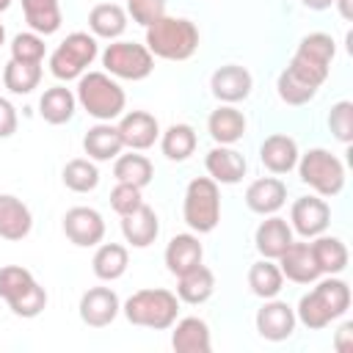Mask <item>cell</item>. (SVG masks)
Instances as JSON below:
<instances>
[{
	"label": "cell",
	"mask_w": 353,
	"mask_h": 353,
	"mask_svg": "<svg viewBox=\"0 0 353 353\" xmlns=\"http://www.w3.org/2000/svg\"><path fill=\"white\" fill-rule=\"evenodd\" d=\"M121 312H124V317H127L132 325L165 331V328H171V325L176 323L179 298H176V292L163 290V287L138 290V292H132V295L124 301Z\"/></svg>",
	"instance_id": "cell-4"
},
{
	"label": "cell",
	"mask_w": 353,
	"mask_h": 353,
	"mask_svg": "<svg viewBox=\"0 0 353 353\" xmlns=\"http://www.w3.org/2000/svg\"><path fill=\"white\" fill-rule=\"evenodd\" d=\"M248 287H251V292L256 298L268 301V298H276L281 292L284 276H281V270H279V265L273 259H259L248 270Z\"/></svg>",
	"instance_id": "cell-34"
},
{
	"label": "cell",
	"mask_w": 353,
	"mask_h": 353,
	"mask_svg": "<svg viewBox=\"0 0 353 353\" xmlns=\"http://www.w3.org/2000/svg\"><path fill=\"white\" fill-rule=\"evenodd\" d=\"M33 229V215L28 204L11 193H0V237L3 240H25Z\"/></svg>",
	"instance_id": "cell-21"
},
{
	"label": "cell",
	"mask_w": 353,
	"mask_h": 353,
	"mask_svg": "<svg viewBox=\"0 0 353 353\" xmlns=\"http://www.w3.org/2000/svg\"><path fill=\"white\" fill-rule=\"evenodd\" d=\"M74 110H77V97H74L72 88H66V85H52V88H47V91L41 94V99H39V116H41L47 124H55V127L72 121Z\"/></svg>",
	"instance_id": "cell-28"
},
{
	"label": "cell",
	"mask_w": 353,
	"mask_h": 353,
	"mask_svg": "<svg viewBox=\"0 0 353 353\" xmlns=\"http://www.w3.org/2000/svg\"><path fill=\"white\" fill-rule=\"evenodd\" d=\"M298 143L284 132H273L259 146V160L270 174H290L298 163Z\"/></svg>",
	"instance_id": "cell-19"
},
{
	"label": "cell",
	"mask_w": 353,
	"mask_h": 353,
	"mask_svg": "<svg viewBox=\"0 0 353 353\" xmlns=\"http://www.w3.org/2000/svg\"><path fill=\"white\" fill-rule=\"evenodd\" d=\"M182 218L199 234H207L218 226V221H221V190H218L215 179L196 176V179L188 182L185 201H182Z\"/></svg>",
	"instance_id": "cell-7"
},
{
	"label": "cell",
	"mask_w": 353,
	"mask_h": 353,
	"mask_svg": "<svg viewBox=\"0 0 353 353\" xmlns=\"http://www.w3.org/2000/svg\"><path fill=\"white\" fill-rule=\"evenodd\" d=\"M80 320L91 328H105L110 325L119 312H121V301L110 287H91L80 295Z\"/></svg>",
	"instance_id": "cell-13"
},
{
	"label": "cell",
	"mask_w": 353,
	"mask_h": 353,
	"mask_svg": "<svg viewBox=\"0 0 353 353\" xmlns=\"http://www.w3.org/2000/svg\"><path fill=\"white\" fill-rule=\"evenodd\" d=\"M146 50L163 61H188L199 50V28L185 17H160L146 28Z\"/></svg>",
	"instance_id": "cell-2"
},
{
	"label": "cell",
	"mask_w": 353,
	"mask_h": 353,
	"mask_svg": "<svg viewBox=\"0 0 353 353\" xmlns=\"http://www.w3.org/2000/svg\"><path fill=\"white\" fill-rule=\"evenodd\" d=\"M210 88H212V97L215 99H221L223 105H234V102L248 99V94L254 88V80H251V72L245 66L223 63V66H218L212 72Z\"/></svg>",
	"instance_id": "cell-14"
},
{
	"label": "cell",
	"mask_w": 353,
	"mask_h": 353,
	"mask_svg": "<svg viewBox=\"0 0 353 353\" xmlns=\"http://www.w3.org/2000/svg\"><path fill=\"white\" fill-rule=\"evenodd\" d=\"M127 265H130V254L121 243H102L91 259V268H94V276L102 279V281H116L127 273Z\"/></svg>",
	"instance_id": "cell-32"
},
{
	"label": "cell",
	"mask_w": 353,
	"mask_h": 353,
	"mask_svg": "<svg viewBox=\"0 0 353 353\" xmlns=\"http://www.w3.org/2000/svg\"><path fill=\"white\" fill-rule=\"evenodd\" d=\"M287 201V185L279 176H262L254 179L245 188V207L256 215H273Z\"/></svg>",
	"instance_id": "cell-18"
},
{
	"label": "cell",
	"mask_w": 353,
	"mask_h": 353,
	"mask_svg": "<svg viewBox=\"0 0 353 353\" xmlns=\"http://www.w3.org/2000/svg\"><path fill=\"white\" fill-rule=\"evenodd\" d=\"M11 61L19 63H41L44 61V36L28 30V33H17L11 39Z\"/></svg>",
	"instance_id": "cell-40"
},
{
	"label": "cell",
	"mask_w": 353,
	"mask_h": 353,
	"mask_svg": "<svg viewBox=\"0 0 353 353\" xmlns=\"http://www.w3.org/2000/svg\"><path fill=\"white\" fill-rule=\"evenodd\" d=\"M309 11H325V8H331L334 6V0H301Z\"/></svg>",
	"instance_id": "cell-47"
},
{
	"label": "cell",
	"mask_w": 353,
	"mask_h": 353,
	"mask_svg": "<svg viewBox=\"0 0 353 353\" xmlns=\"http://www.w3.org/2000/svg\"><path fill=\"white\" fill-rule=\"evenodd\" d=\"M328 130L339 143H350L353 141V102L342 99L336 105H331L328 113Z\"/></svg>",
	"instance_id": "cell-41"
},
{
	"label": "cell",
	"mask_w": 353,
	"mask_h": 353,
	"mask_svg": "<svg viewBox=\"0 0 353 353\" xmlns=\"http://www.w3.org/2000/svg\"><path fill=\"white\" fill-rule=\"evenodd\" d=\"M347 309H350V287H347V281H342L336 276H328V279L317 281V287L312 292L301 295L295 317L306 328L320 331V328L331 325L336 317H342Z\"/></svg>",
	"instance_id": "cell-1"
},
{
	"label": "cell",
	"mask_w": 353,
	"mask_h": 353,
	"mask_svg": "<svg viewBox=\"0 0 353 353\" xmlns=\"http://www.w3.org/2000/svg\"><path fill=\"white\" fill-rule=\"evenodd\" d=\"M17 124H19L17 108L6 97H0V138H11L17 132Z\"/></svg>",
	"instance_id": "cell-44"
},
{
	"label": "cell",
	"mask_w": 353,
	"mask_h": 353,
	"mask_svg": "<svg viewBox=\"0 0 353 353\" xmlns=\"http://www.w3.org/2000/svg\"><path fill=\"white\" fill-rule=\"evenodd\" d=\"M276 91H279L281 102H287V105H306V102H312L314 94H317L314 85H309L306 80H301V77L292 74L290 69H284V72L279 74V80H276Z\"/></svg>",
	"instance_id": "cell-39"
},
{
	"label": "cell",
	"mask_w": 353,
	"mask_h": 353,
	"mask_svg": "<svg viewBox=\"0 0 353 353\" xmlns=\"http://www.w3.org/2000/svg\"><path fill=\"white\" fill-rule=\"evenodd\" d=\"M334 345H336V350H350L353 347V323H342V328L336 331Z\"/></svg>",
	"instance_id": "cell-45"
},
{
	"label": "cell",
	"mask_w": 353,
	"mask_h": 353,
	"mask_svg": "<svg viewBox=\"0 0 353 353\" xmlns=\"http://www.w3.org/2000/svg\"><path fill=\"white\" fill-rule=\"evenodd\" d=\"M141 204H143V196H141V188H135V185L116 182V188L110 190V207H113L119 215H130V212H135Z\"/></svg>",
	"instance_id": "cell-42"
},
{
	"label": "cell",
	"mask_w": 353,
	"mask_h": 353,
	"mask_svg": "<svg viewBox=\"0 0 353 353\" xmlns=\"http://www.w3.org/2000/svg\"><path fill=\"white\" fill-rule=\"evenodd\" d=\"M276 262H279L281 276L295 281V284H312V281L320 279V268H317V262L312 256V245L309 243H295L292 240Z\"/></svg>",
	"instance_id": "cell-16"
},
{
	"label": "cell",
	"mask_w": 353,
	"mask_h": 353,
	"mask_svg": "<svg viewBox=\"0 0 353 353\" xmlns=\"http://www.w3.org/2000/svg\"><path fill=\"white\" fill-rule=\"evenodd\" d=\"M171 347L176 353H210V325L201 317H182L179 323H174Z\"/></svg>",
	"instance_id": "cell-26"
},
{
	"label": "cell",
	"mask_w": 353,
	"mask_h": 353,
	"mask_svg": "<svg viewBox=\"0 0 353 353\" xmlns=\"http://www.w3.org/2000/svg\"><path fill=\"white\" fill-rule=\"evenodd\" d=\"M204 168H207L210 179H215V182H221V185H237V182L245 176L248 163H245V157H243L237 149L218 143L215 149L207 152Z\"/></svg>",
	"instance_id": "cell-17"
},
{
	"label": "cell",
	"mask_w": 353,
	"mask_h": 353,
	"mask_svg": "<svg viewBox=\"0 0 353 353\" xmlns=\"http://www.w3.org/2000/svg\"><path fill=\"white\" fill-rule=\"evenodd\" d=\"M160 149L171 163H182L196 152V130L190 124H171L160 135Z\"/></svg>",
	"instance_id": "cell-35"
},
{
	"label": "cell",
	"mask_w": 353,
	"mask_h": 353,
	"mask_svg": "<svg viewBox=\"0 0 353 353\" xmlns=\"http://www.w3.org/2000/svg\"><path fill=\"white\" fill-rule=\"evenodd\" d=\"M113 176H116V182H127V185H135L143 190L154 176V165L146 154H135V152L119 154L113 163Z\"/></svg>",
	"instance_id": "cell-33"
},
{
	"label": "cell",
	"mask_w": 353,
	"mask_h": 353,
	"mask_svg": "<svg viewBox=\"0 0 353 353\" xmlns=\"http://www.w3.org/2000/svg\"><path fill=\"white\" fill-rule=\"evenodd\" d=\"M298 176L303 185H309L317 196L334 199L345 188V165L336 154L328 149H309L306 154H298Z\"/></svg>",
	"instance_id": "cell-6"
},
{
	"label": "cell",
	"mask_w": 353,
	"mask_h": 353,
	"mask_svg": "<svg viewBox=\"0 0 353 353\" xmlns=\"http://www.w3.org/2000/svg\"><path fill=\"white\" fill-rule=\"evenodd\" d=\"M290 243H292V226L284 218H279L276 212L268 215L254 232V245L262 254V259H273L276 262Z\"/></svg>",
	"instance_id": "cell-20"
},
{
	"label": "cell",
	"mask_w": 353,
	"mask_h": 353,
	"mask_svg": "<svg viewBox=\"0 0 353 353\" xmlns=\"http://www.w3.org/2000/svg\"><path fill=\"white\" fill-rule=\"evenodd\" d=\"M312 256L320 268V276H339L347 268V245L339 237H328L325 232L312 237Z\"/></svg>",
	"instance_id": "cell-27"
},
{
	"label": "cell",
	"mask_w": 353,
	"mask_h": 353,
	"mask_svg": "<svg viewBox=\"0 0 353 353\" xmlns=\"http://www.w3.org/2000/svg\"><path fill=\"white\" fill-rule=\"evenodd\" d=\"M0 298L8 303V309L17 317H39L47 306L44 287L33 279V273L22 265H6L0 268Z\"/></svg>",
	"instance_id": "cell-5"
},
{
	"label": "cell",
	"mask_w": 353,
	"mask_h": 353,
	"mask_svg": "<svg viewBox=\"0 0 353 353\" xmlns=\"http://www.w3.org/2000/svg\"><path fill=\"white\" fill-rule=\"evenodd\" d=\"M127 14L132 22L149 28L160 17H165V0H127Z\"/></svg>",
	"instance_id": "cell-43"
},
{
	"label": "cell",
	"mask_w": 353,
	"mask_h": 353,
	"mask_svg": "<svg viewBox=\"0 0 353 353\" xmlns=\"http://www.w3.org/2000/svg\"><path fill=\"white\" fill-rule=\"evenodd\" d=\"M290 221H292L290 226L301 237L312 240V237H317V234H323L328 229V223H331V207L323 201V196H301V199L292 201Z\"/></svg>",
	"instance_id": "cell-11"
},
{
	"label": "cell",
	"mask_w": 353,
	"mask_h": 353,
	"mask_svg": "<svg viewBox=\"0 0 353 353\" xmlns=\"http://www.w3.org/2000/svg\"><path fill=\"white\" fill-rule=\"evenodd\" d=\"M295 52L303 55V58H309L312 63L331 66V61H334V55H336V44H334V39H331L328 33H320V30H317V33L303 36Z\"/></svg>",
	"instance_id": "cell-38"
},
{
	"label": "cell",
	"mask_w": 353,
	"mask_h": 353,
	"mask_svg": "<svg viewBox=\"0 0 353 353\" xmlns=\"http://www.w3.org/2000/svg\"><path fill=\"white\" fill-rule=\"evenodd\" d=\"M119 135H121V141H124L127 149L143 152V149L154 146V141L160 138V124L146 110H130L119 121Z\"/></svg>",
	"instance_id": "cell-15"
},
{
	"label": "cell",
	"mask_w": 353,
	"mask_h": 353,
	"mask_svg": "<svg viewBox=\"0 0 353 353\" xmlns=\"http://www.w3.org/2000/svg\"><path fill=\"white\" fill-rule=\"evenodd\" d=\"M83 149L91 160L97 163H108L116 160L124 149V141L119 135V127H113L110 121H97L94 127H88V132L83 135Z\"/></svg>",
	"instance_id": "cell-22"
},
{
	"label": "cell",
	"mask_w": 353,
	"mask_h": 353,
	"mask_svg": "<svg viewBox=\"0 0 353 353\" xmlns=\"http://www.w3.org/2000/svg\"><path fill=\"white\" fill-rule=\"evenodd\" d=\"M22 11L30 30L39 36H52L63 22L58 0H22Z\"/></svg>",
	"instance_id": "cell-31"
},
{
	"label": "cell",
	"mask_w": 353,
	"mask_h": 353,
	"mask_svg": "<svg viewBox=\"0 0 353 353\" xmlns=\"http://www.w3.org/2000/svg\"><path fill=\"white\" fill-rule=\"evenodd\" d=\"M97 36L91 33H83V30H74L69 33L50 55V72L58 77V80H77L97 58Z\"/></svg>",
	"instance_id": "cell-8"
},
{
	"label": "cell",
	"mask_w": 353,
	"mask_h": 353,
	"mask_svg": "<svg viewBox=\"0 0 353 353\" xmlns=\"http://www.w3.org/2000/svg\"><path fill=\"white\" fill-rule=\"evenodd\" d=\"M41 83V63H19L8 61L3 69V85L11 94H30Z\"/></svg>",
	"instance_id": "cell-37"
},
{
	"label": "cell",
	"mask_w": 353,
	"mask_h": 353,
	"mask_svg": "<svg viewBox=\"0 0 353 353\" xmlns=\"http://www.w3.org/2000/svg\"><path fill=\"white\" fill-rule=\"evenodd\" d=\"M163 259H165V268H168L171 276H182L190 268L201 265L204 248H201V243H199L196 234H174L168 240V245H165Z\"/></svg>",
	"instance_id": "cell-24"
},
{
	"label": "cell",
	"mask_w": 353,
	"mask_h": 353,
	"mask_svg": "<svg viewBox=\"0 0 353 353\" xmlns=\"http://www.w3.org/2000/svg\"><path fill=\"white\" fill-rule=\"evenodd\" d=\"M212 292H215V276L204 265H196L188 273L176 276V298L190 303V306H199V303L210 301Z\"/></svg>",
	"instance_id": "cell-29"
},
{
	"label": "cell",
	"mask_w": 353,
	"mask_h": 353,
	"mask_svg": "<svg viewBox=\"0 0 353 353\" xmlns=\"http://www.w3.org/2000/svg\"><path fill=\"white\" fill-rule=\"evenodd\" d=\"M61 179H63V185L69 188V190H74V193H88V190H94L97 185H99V168L94 165V160L88 157H74V160H69L66 165H63V171H61Z\"/></svg>",
	"instance_id": "cell-36"
},
{
	"label": "cell",
	"mask_w": 353,
	"mask_h": 353,
	"mask_svg": "<svg viewBox=\"0 0 353 353\" xmlns=\"http://www.w3.org/2000/svg\"><path fill=\"white\" fill-rule=\"evenodd\" d=\"M102 66L110 77L146 80L154 72V55L138 41H110L102 52Z\"/></svg>",
	"instance_id": "cell-9"
},
{
	"label": "cell",
	"mask_w": 353,
	"mask_h": 353,
	"mask_svg": "<svg viewBox=\"0 0 353 353\" xmlns=\"http://www.w3.org/2000/svg\"><path fill=\"white\" fill-rule=\"evenodd\" d=\"M77 105L97 121H113L124 113L127 94L108 72H83L77 77Z\"/></svg>",
	"instance_id": "cell-3"
},
{
	"label": "cell",
	"mask_w": 353,
	"mask_h": 353,
	"mask_svg": "<svg viewBox=\"0 0 353 353\" xmlns=\"http://www.w3.org/2000/svg\"><path fill=\"white\" fill-rule=\"evenodd\" d=\"M88 28H91V36L116 41L127 30V11L119 3H99L88 14Z\"/></svg>",
	"instance_id": "cell-30"
},
{
	"label": "cell",
	"mask_w": 353,
	"mask_h": 353,
	"mask_svg": "<svg viewBox=\"0 0 353 353\" xmlns=\"http://www.w3.org/2000/svg\"><path fill=\"white\" fill-rule=\"evenodd\" d=\"M121 234L132 248H146L157 240L160 234V221L157 212L149 204H141L135 212L121 215Z\"/></svg>",
	"instance_id": "cell-23"
},
{
	"label": "cell",
	"mask_w": 353,
	"mask_h": 353,
	"mask_svg": "<svg viewBox=\"0 0 353 353\" xmlns=\"http://www.w3.org/2000/svg\"><path fill=\"white\" fill-rule=\"evenodd\" d=\"M245 127H248V121H245V116H243L234 105H221V108H215V110L210 113V119H207V132H210V138H212L215 143H221V146L237 143V141L245 135Z\"/></svg>",
	"instance_id": "cell-25"
},
{
	"label": "cell",
	"mask_w": 353,
	"mask_h": 353,
	"mask_svg": "<svg viewBox=\"0 0 353 353\" xmlns=\"http://www.w3.org/2000/svg\"><path fill=\"white\" fill-rule=\"evenodd\" d=\"M63 234L80 248L99 245L105 237V221L94 207H72L63 215Z\"/></svg>",
	"instance_id": "cell-12"
},
{
	"label": "cell",
	"mask_w": 353,
	"mask_h": 353,
	"mask_svg": "<svg viewBox=\"0 0 353 353\" xmlns=\"http://www.w3.org/2000/svg\"><path fill=\"white\" fill-rule=\"evenodd\" d=\"M3 44H6V28L0 25V47H3Z\"/></svg>",
	"instance_id": "cell-48"
},
{
	"label": "cell",
	"mask_w": 353,
	"mask_h": 353,
	"mask_svg": "<svg viewBox=\"0 0 353 353\" xmlns=\"http://www.w3.org/2000/svg\"><path fill=\"white\" fill-rule=\"evenodd\" d=\"M8 6H11V0H0V11H6Z\"/></svg>",
	"instance_id": "cell-49"
},
{
	"label": "cell",
	"mask_w": 353,
	"mask_h": 353,
	"mask_svg": "<svg viewBox=\"0 0 353 353\" xmlns=\"http://www.w3.org/2000/svg\"><path fill=\"white\" fill-rule=\"evenodd\" d=\"M336 3V8H339V14H342V19H353V0H334Z\"/></svg>",
	"instance_id": "cell-46"
},
{
	"label": "cell",
	"mask_w": 353,
	"mask_h": 353,
	"mask_svg": "<svg viewBox=\"0 0 353 353\" xmlns=\"http://www.w3.org/2000/svg\"><path fill=\"white\" fill-rule=\"evenodd\" d=\"M295 323H298L295 309L287 301L268 298L256 309V331L268 342H284V339H290L292 331H295Z\"/></svg>",
	"instance_id": "cell-10"
}]
</instances>
